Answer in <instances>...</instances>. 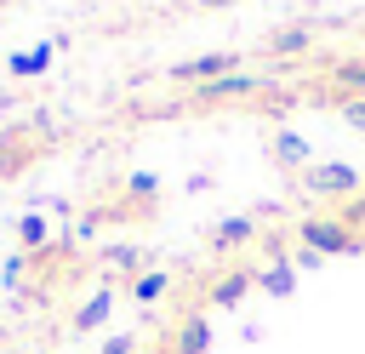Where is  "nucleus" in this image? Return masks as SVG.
Instances as JSON below:
<instances>
[{
    "mask_svg": "<svg viewBox=\"0 0 365 354\" xmlns=\"http://www.w3.org/2000/svg\"><path fill=\"white\" fill-rule=\"evenodd\" d=\"M0 6H6V0H0Z\"/></svg>",
    "mask_w": 365,
    "mask_h": 354,
    "instance_id": "4be33fe9",
    "label": "nucleus"
},
{
    "mask_svg": "<svg viewBox=\"0 0 365 354\" xmlns=\"http://www.w3.org/2000/svg\"><path fill=\"white\" fill-rule=\"evenodd\" d=\"M17 246H23V257L29 251H46L51 246V223L46 217H17Z\"/></svg>",
    "mask_w": 365,
    "mask_h": 354,
    "instance_id": "0eeeda50",
    "label": "nucleus"
},
{
    "mask_svg": "<svg viewBox=\"0 0 365 354\" xmlns=\"http://www.w3.org/2000/svg\"><path fill=\"white\" fill-rule=\"evenodd\" d=\"M154 188H160V177H148V171H137V177H131V194H154Z\"/></svg>",
    "mask_w": 365,
    "mask_h": 354,
    "instance_id": "a211bd4d",
    "label": "nucleus"
},
{
    "mask_svg": "<svg viewBox=\"0 0 365 354\" xmlns=\"http://www.w3.org/2000/svg\"><path fill=\"white\" fill-rule=\"evenodd\" d=\"M108 308H114V291H97V297H86V308L74 314V331H97V325L108 320Z\"/></svg>",
    "mask_w": 365,
    "mask_h": 354,
    "instance_id": "6e6552de",
    "label": "nucleus"
},
{
    "mask_svg": "<svg viewBox=\"0 0 365 354\" xmlns=\"http://www.w3.org/2000/svg\"><path fill=\"white\" fill-rule=\"evenodd\" d=\"M57 46H63V40H40V46H29V51H11V63H6V69H11L17 80H34V74H46V69H51Z\"/></svg>",
    "mask_w": 365,
    "mask_h": 354,
    "instance_id": "39448f33",
    "label": "nucleus"
},
{
    "mask_svg": "<svg viewBox=\"0 0 365 354\" xmlns=\"http://www.w3.org/2000/svg\"><path fill=\"white\" fill-rule=\"evenodd\" d=\"M262 291H274V297H279V291H291V268H285V263H274V268L262 274Z\"/></svg>",
    "mask_w": 365,
    "mask_h": 354,
    "instance_id": "ddd939ff",
    "label": "nucleus"
},
{
    "mask_svg": "<svg viewBox=\"0 0 365 354\" xmlns=\"http://www.w3.org/2000/svg\"><path fill=\"white\" fill-rule=\"evenodd\" d=\"M165 285H171L165 268H143V274L131 280V297H137V303H154V297H165Z\"/></svg>",
    "mask_w": 365,
    "mask_h": 354,
    "instance_id": "1a4fd4ad",
    "label": "nucleus"
},
{
    "mask_svg": "<svg viewBox=\"0 0 365 354\" xmlns=\"http://www.w3.org/2000/svg\"><path fill=\"white\" fill-rule=\"evenodd\" d=\"M194 6H234V0H194Z\"/></svg>",
    "mask_w": 365,
    "mask_h": 354,
    "instance_id": "412c9836",
    "label": "nucleus"
},
{
    "mask_svg": "<svg viewBox=\"0 0 365 354\" xmlns=\"http://www.w3.org/2000/svg\"><path fill=\"white\" fill-rule=\"evenodd\" d=\"M103 354H137V343H131V337H108V348H103Z\"/></svg>",
    "mask_w": 365,
    "mask_h": 354,
    "instance_id": "6ab92c4d",
    "label": "nucleus"
},
{
    "mask_svg": "<svg viewBox=\"0 0 365 354\" xmlns=\"http://www.w3.org/2000/svg\"><path fill=\"white\" fill-rule=\"evenodd\" d=\"M222 74H234V51H205L171 69V80H222Z\"/></svg>",
    "mask_w": 365,
    "mask_h": 354,
    "instance_id": "f03ea898",
    "label": "nucleus"
},
{
    "mask_svg": "<svg viewBox=\"0 0 365 354\" xmlns=\"http://www.w3.org/2000/svg\"><path fill=\"white\" fill-rule=\"evenodd\" d=\"M308 183H314L319 194H354V188H359V171H354V166H342V160H325V166H314V171H308Z\"/></svg>",
    "mask_w": 365,
    "mask_h": 354,
    "instance_id": "20e7f679",
    "label": "nucleus"
},
{
    "mask_svg": "<svg viewBox=\"0 0 365 354\" xmlns=\"http://www.w3.org/2000/svg\"><path fill=\"white\" fill-rule=\"evenodd\" d=\"M348 126H359V131H365V103H348Z\"/></svg>",
    "mask_w": 365,
    "mask_h": 354,
    "instance_id": "aec40b11",
    "label": "nucleus"
},
{
    "mask_svg": "<svg viewBox=\"0 0 365 354\" xmlns=\"http://www.w3.org/2000/svg\"><path fill=\"white\" fill-rule=\"evenodd\" d=\"M257 91V80L251 74H222V80H205V86H194V103H228V97H251Z\"/></svg>",
    "mask_w": 365,
    "mask_h": 354,
    "instance_id": "7ed1b4c3",
    "label": "nucleus"
},
{
    "mask_svg": "<svg viewBox=\"0 0 365 354\" xmlns=\"http://www.w3.org/2000/svg\"><path fill=\"white\" fill-rule=\"evenodd\" d=\"M205 348H211V325H205V314H188L177 343H171V354H205Z\"/></svg>",
    "mask_w": 365,
    "mask_h": 354,
    "instance_id": "423d86ee",
    "label": "nucleus"
},
{
    "mask_svg": "<svg viewBox=\"0 0 365 354\" xmlns=\"http://www.w3.org/2000/svg\"><path fill=\"white\" fill-rule=\"evenodd\" d=\"M308 40H314V34L297 23V29H279V34L268 40V51H274V57H297V51H308Z\"/></svg>",
    "mask_w": 365,
    "mask_h": 354,
    "instance_id": "9d476101",
    "label": "nucleus"
},
{
    "mask_svg": "<svg viewBox=\"0 0 365 354\" xmlns=\"http://www.w3.org/2000/svg\"><path fill=\"white\" fill-rule=\"evenodd\" d=\"M336 80H342V86H365V63H348V69H336Z\"/></svg>",
    "mask_w": 365,
    "mask_h": 354,
    "instance_id": "f3484780",
    "label": "nucleus"
},
{
    "mask_svg": "<svg viewBox=\"0 0 365 354\" xmlns=\"http://www.w3.org/2000/svg\"><path fill=\"white\" fill-rule=\"evenodd\" d=\"M302 246L308 251H342L348 246V223L342 217H308L302 223Z\"/></svg>",
    "mask_w": 365,
    "mask_h": 354,
    "instance_id": "f257e3e1",
    "label": "nucleus"
},
{
    "mask_svg": "<svg viewBox=\"0 0 365 354\" xmlns=\"http://www.w3.org/2000/svg\"><path fill=\"white\" fill-rule=\"evenodd\" d=\"M23 268H29V263H23V251H17V257H6V268H0V285L11 291V285L23 280Z\"/></svg>",
    "mask_w": 365,
    "mask_h": 354,
    "instance_id": "2eb2a0df",
    "label": "nucleus"
},
{
    "mask_svg": "<svg viewBox=\"0 0 365 354\" xmlns=\"http://www.w3.org/2000/svg\"><path fill=\"white\" fill-rule=\"evenodd\" d=\"M245 285H251V274H228V280L211 285V303H217V308H234V303L245 297Z\"/></svg>",
    "mask_w": 365,
    "mask_h": 354,
    "instance_id": "9b49d317",
    "label": "nucleus"
},
{
    "mask_svg": "<svg viewBox=\"0 0 365 354\" xmlns=\"http://www.w3.org/2000/svg\"><path fill=\"white\" fill-rule=\"evenodd\" d=\"M211 240H217V246H240V240H251V223H245V217H228Z\"/></svg>",
    "mask_w": 365,
    "mask_h": 354,
    "instance_id": "f8f14e48",
    "label": "nucleus"
},
{
    "mask_svg": "<svg viewBox=\"0 0 365 354\" xmlns=\"http://www.w3.org/2000/svg\"><path fill=\"white\" fill-rule=\"evenodd\" d=\"M131 263H137V246H108V268L114 274H125Z\"/></svg>",
    "mask_w": 365,
    "mask_h": 354,
    "instance_id": "4468645a",
    "label": "nucleus"
},
{
    "mask_svg": "<svg viewBox=\"0 0 365 354\" xmlns=\"http://www.w3.org/2000/svg\"><path fill=\"white\" fill-rule=\"evenodd\" d=\"M274 148H279V160H302V154H308V148H302V137H291V131H285Z\"/></svg>",
    "mask_w": 365,
    "mask_h": 354,
    "instance_id": "dca6fc26",
    "label": "nucleus"
}]
</instances>
